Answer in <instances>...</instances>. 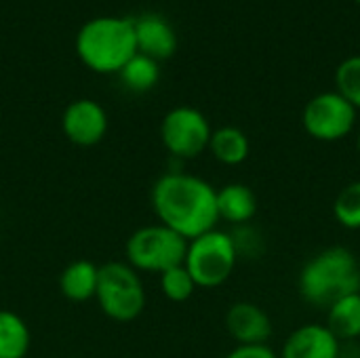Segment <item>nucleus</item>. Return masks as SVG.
Instances as JSON below:
<instances>
[{"label":"nucleus","instance_id":"obj_10","mask_svg":"<svg viewBox=\"0 0 360 358\" xmlns=\"http://www.w3.org/2000/svg\"><path fill=\"white\" fill-rule=\"evenodd\" d=\"M224 325L236 346L268 344V340L272 338V321L268 312L253 302L232 304L226 312Z\"/></svg>","mask_w":360,"mask_h":358},{"label":"nucleus","instance_id":"obj_14","mask_svg":"<svg viewBox=\"0 0 360 358\" xmlns=\"http://www.w3.org/2000/svg\"><path fill=\"white\" fill-rule=\"evenodd\" d=\"M99 283V266L91 260H74L59 274V291L74 304L95 300Z\"/></svg>","mask_w":360,"mask_h":358},{"label":"nucleus","instance_id":"obj_1","mask_svg":"<svg viewBox=\"0 0 360 358\" xmlns=\"http://www.w3.org/2000/svg\"><path fill=\"white\" fill-rule=\"evenodd\" d=\"M215 196L217 188L186 171L162 173L150 190V203L158 224L171 228L186 241L217 228Z\"/></svg>","mask_w":360,"mask_h":358},{"label":"nucleus","instance_id":"obj_13","mask_svg":"<svg viewBox=\"0 0 360 358\" xmlns=\"http://www.w3.org/2000/svg\"><path fill=\"white\" fill-rule=\"evenodd\" d=\"M217 215L230 226H245L257 213L255 192L240 181L226 184L217 190Z\"/></svg>","mask_w":360,"mask_h":358},{"label":"nucleus","instance_id":"obj_11","mask_svg":"<svg viewBox=\"0 0 360 358\" xmlns=\"http://www.w3.org/2000/svg\"><path fill=\"white\" fill-rule=\"evenodd\" d=\"M342 342L327 325L306 323L289 333L278 358H340Z\"/></svg>","mask_w":360,"mask_h":358},{"label":"nucleus","instance_id":"obj_19","mask_svg":"<svg viewBox=\"0 0 360 358\" xmlns=\"http://www.w3.org/2000/svg\"><path fill=\"white\" fill-rule=\"evenodd\" d=\"M333 217L346 230H360V179L340 190L333 200Z\"/></svg>","mask_w":360,"mask_h":358},{"label":"nucleus","instance_id":"obj_23","mask_svg":"<svg viewBox=\"0 0 360 358\" xmlns=\"http://www.w3.org/2000/svg\"><path fill=\"white\" fill-rule=\"evenodd\" d=\"M226 358H278V354L268 344H255V346H236L226 354Z\"/></svg>","mask_w":360,"mask_h":358},{"label":"nucleus","instance_id":"obj_21","mask_svg":"<svg viewBox=\"0 0 360 358\" xmlns=\"http://www.w3.org/2000/svg\"><path fill=\"white\" fill-rule=\"evenodd\" d=\"M335 91L360 110V55L344 59L335 70Z\"/></svg>","mask_w":360,"mask_h":358},{"label":"nucleus","instance_id":"obj_18","mask_svg":"<svg viewBox=\"0 0 360 358\" xmlns=\"http://www.w3.org/2000/svg\"><path fill=\"white\" fill-rule=\"evenodd\" d=\"M120 82L124 84V89H129L131 93H148L158 84L160 78V65L158 61L137 53L120 72H118Z\"/></svg>","mask_w":360,"mask_h":358},{"label":"nucleus","instance_id":"obj_6","mask_svg":"<svg viewBox=\"0 0 360 358\" xmlns=\"http://www.w3.org/2000/svg\"><path fill=\"white\" fill-rule=\"evenodd\" d=\"M236 264L238 253L230 232L215 228L188 241L184 266L198 289L221 287L232 276Z\"/></svg>","mask_w":360,"mask_h":358},{"label":"nucleus","instance_id":"obj_25","mask_svg":"<svg viewBox=\"0 0 360 358\" xmlns=\"http://www.w3.org/2000/svg\"><path fill=\"white\" fill-rule=\"evenodd\" d=\"M356 2H359V4H360V0H356Z\"/></svg>","mask_w":360,"mask_h":358},{"label":"nucleus","instance_id":"obj_9","mask_svg":"<svg viewBox=\"0 0 360 358\" xmlns=\"http://www.w3.org/2000/svg\"><path fill=\"white\" fill-rule=\"evenodd\" d=\"M108 112L105 108L89 97L68 103L61 114V131L65 139L78 148H93L108 135Z\"/></svg>","mask_w":360,"mask_h":358},{"label":"nucleus","instance_id":"obj_17","mask_svg":"<svg viewBox=\"0 0 360 358\" xmlns=\"http://www.w3.org/2000/svg\"><path fill=\"white\" fill-rule=\"evenodd\" d=\"M32 348V331L23 317L0 308V358H25Z\"/></svg>","mask_w":360,"mask_h":358},{"label":"nucleus","instance_id":"obj_3","mask_svg":"<svg viewBox=\"0 0 360 358\" xmlns=\"http://www.w3.org/2000/svg\"><path fill=\"white\" fill-rule=\"evenodd\" d=\"M76 55L84 68L95 74H118L135 55V19L131 17H95L76 34Z\"/></svg>","mask_w":360,"mask_h":358},{"label":"nucleus","instance_id":"obj_12","mask_svg":"<svg viewBox=\"0 0 360 358\" xmlns=\"http://www.w3.org/2000/svg\"><path fill=\"white\" fill-rule=\"evenodd\" d=\"M135 40L137 53L154 61L169 59L177 51V34L173 25L156 13H146L135 19Z\"/></svg>","mask_w":360,"mask_h":358},{"label":"nucleus","instance_id":"obj_24","mask_svg":"<svg viewBox=\"0 0 360 358\" xmlns=\"http://www.w3.org/2000/svg\"><path fill=\"white\" fill-rule=\"evenodd\" d=\"M356 150H359V156H360V131H359V137H356Z\"/></svg>","mask_w":360,"mask_h":358},{"label":"nucleus","instance_id":"obj_2","mask_svg":"<svg viewBox=\"0 0 360 358\" xmlns=\"http://www.w3.org/2000/svg\"><path fill=\"white\" fill-rule=\"evenodd\" d=\"M302 300L327 310L338 300L360 293V262L348 247H327L312 255L297 276Z\"/></svg>","mask_w":360,"mask_h":358},{"label":"nucleus","instance_id":"obj_8","mask_svg":"<svg viewBox=\"0 0 360 358\" xmlns=\"http://www.w3.org/2000/svg\"><path fill=\"white\" fill-rule=\"evenodd\" d=\"M356 114L359 110L338 91H325L306 103L302 112V124L312 139L333 143L352 133Z\"/></svg>","mask_w":360,"mask_h":358},{"label":"nucleus","instance_id":"obj_5","mask_svg":"<svg viewBox=\"0 0 360 358\" xmlns=\"http://www.w3.org/2000/svg\"><path fill=\"white\" fill-rule=\"evenodd\" d=\"M188 241L162 224L137 228L124 243V262L139 274H162L169 268L181 266L186 260Z\"/></svg>","mask_w":360,"mask_h":358},{"label":"nucleus","instance_id":"obj_15","mask_svg":"<svg viewBox=\"0 0 360 358\" xmlns=\"http://www.w3.org/2000/svg\"><path fill=\"white\" fill-rule=\"evenodd\" d=\"M209 152L217 162H221L226 167H238L249 158L251 143L243 129L219 127V129H213V133H211Z\"/></svg>","mask_w":360,"mask_h":358},{"label":"nucleus","instance_id":"obj_4","mask_svg":"<svg viewBox=\"0 0 360 358\" xmlns=\"http://www.w3.org/2000/svg\"><path fill=\"white\" fill-rule=\"evenodd\" d=\"M95 302L99 310L114 323L127 325L137 321L148 302L141 274L127 262L101 264Z\"/></svg>","mask_w":360,"mask_h":358},{"label":"nucleus","instance_id":"obj_7","mask_svg":"<svg viewBox=\"0 0 360 358\" xmlns=\"http://www.w3.org/2000/svg\"><path fill=\"white\" fill-rule=\"evenodd\" d=\"M211 133L213 129L207 116L192 106H177L169 110L160 122V141L177 160H192L207 152Z\"/></svg>","mask_w":360,"mask_h":358},{"label":"nucleus","instance_id":"obj_16","mask_svg":"<svg viewBox=\"0 0 360 358\" xmlns=\"http://www.w3.org/2000/svg\"><path fill=\"white\" fill-rule=\"evenodd\" d=\"M329 331L344 344V342H359L360 340V293L346 295L338 300L333 306L327 308V323Z\"/></svg>","mask_w":360,"mask_h":358},{"label":"nucleus","instance_id":"obj_20","mask_svg":"<svg viewBox=\"0 0 360 358\" xmlns=\"http://www.w3.org/2000/svg\"><path fill=\"white\" fill-rule=\"evenodd\" d=\"M158 285H160V293L169 300V302H175V304H181V302H188L194 291L198 289L194 279L190 276V272L186 270V266H175V268H169L167 272H162L158 276Z\"/></svg>","mask_w":360,"mask_h":358},{"label":"nucleus","instance_id":"obj_22","mask_svg":"<svg viewBox=\"0 0 360 358\" xmlns=\"http://www.w3.org/2000/svg\"><path fill=\"white\" fill-rule=\"evenodd\" d=\"M230 236H232V243L236 247L238 257H259L264 253V238L249 224L234 226V230L230 232Z\"/></svg>","mask_w":360,"mask_h":358}]
</instances>
